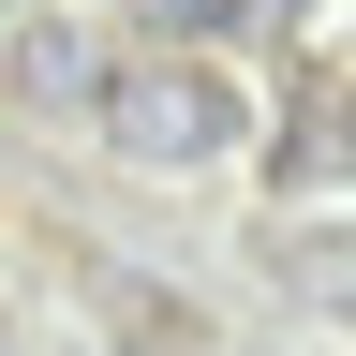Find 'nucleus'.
<instances>
[{
  "mask_svg": "<svg viewBox=\"0 0 356 356\" xmlns=\"http://www.w3.org/2000/svg\"><path fill=\"white\" fill-rule=\"evenodd\" d=\"M104 134H119V163H149V178H208V163L267 149V119L222 89V60H193V44H163V60H119Z\"/></svg>",
  "mask_w": 356,
  "mask_h": 356,
  "instance_id": "obj_1",
  "label": "nucleus"
},
{
  "mask_svg": "<svg viewBox=\"0 0 356 356\" xmlns=\"http://www.w3.org/2000/svg\"><path fill=\"white\" fill-rule=\"evenodd\" d=\"M267 193H356V74H282V104H267Z\"/></svg>",
  "mask_w": 356,
  "mask_h": 356,
  "instance_id": "obj_2",
  "label": "nucleus"
},
{
  "mask_svg": "<svg viewBox=\"0 0 356 356\" xmlns=\"http://www.w3.org/2000/svg\"><path fill=\"white\" fill-rule=\"evenodd\" d=\"M0 89H15L30 119H104L119 60H104V44H89L74 15H15V30H0Z\"/></svg>",
  "mask_w": 356,
  "mask_h": 356,
  "instance_id": "obj_3",
  "label": "nucleus"
},
{
  "mask_svg": "<svg viewBox=\"0 0 356 356\" xmlns=\"http://www.w3.org/2000/svg\"><path fill=\"white\" fill-rule=\"evenodd\" d=\"M267 15V0H134V30H149V44H193V60H208V44H238Z\"/></svg>",
  "mask_w": 356,
  "mask_h": 356,
  "instance_id": "obj_4",
  "label": "nucleus"
},
{
  "mask_svg": "<svg viewBox=\"0 0 356 356\" xmlns=\"http://www.w3.org/2000/svg\"><path fill=\"white\" fill-rule=\"evenodd\" d=\"M297 282H327V312H356V238H297Z\"/></svg>",
  "mask_w": 356,
  "mask_h": 356,
  "instance_id": "obj_5",
  "label": "nucleus"
},
{
  "mask_svg": "<svg viewBox=\"0 0 356 356\" xmlns=\"http://www.w3.org/2000/svg\"><path fill=\"white\" fill-rule=\"evenodd\" d=\"M0 30H15V0H0Z\"/></svg>",
  "mask_w": 356,
  "mask_h": 356,
  "instance_id": "obj_6",
  "label": "nucleus"
}]
</instances>
